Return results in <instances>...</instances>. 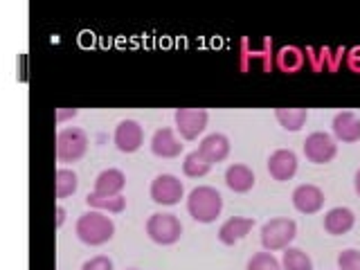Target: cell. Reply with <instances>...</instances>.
<instances>
[{
  "instance_id": "d6986e66",
  "label": "cell",
  "mask_w": 360,
  "mask_h": 270,
  "mask_svg": "<svg viewBox=\"0 0 360 270\" xmlns=\"http://www.w3.org/2000/svg\"><path fill=\"white\" fill-rule=\"evenodd\" d=\"M88 207H93L97 212H106V214H122L127 210V198L122 194L120 196H104V194H97V191H90L86 196Z\"/></svg>"
},
{
  "instance_id": "30bf717a",
  "label": "cell",
  "mask_w": 360,
  "mask_h": 270,
  "mask_svg": "<svg viewBox=\"0 0 360 270\" xmlns=\"http://www.w3.org/2000/svg\"><path fill=\"white\" fill-rule=\"evenodd\" d=\"M292 207L300 214H318L324 207V191L318 185L304 183L292 189Z\"/></svg>"
},
{
  "instance_id": "7c38bea8",
  "label": "cell",
  "mask_w": 360,
  "mask_h": 270,
  "mask_svg": "<svg viewBox=\"0 0 360 270\" xmlns=\"http://www.w3.org/2000/svg\"><path fill=\"white\" fill-rule=\"evenodd\" d=\"M183 149H185V144L180 142V138L176 135L174 129L162 127L151 135V153L158 158L172 160V158H178L180 153H183Z\"/></svg>"
},
{
  "instance_id": "7a4b0ae2",
  "label": "cell",
  "mask_w": 360,
  "mask_h": 270,
  "mask_svg": "<svg viewBox=\"0 0 360 270\" xmlns=\"http://www.w3.org/2000/svg\"><path fill=\"white\" fill-rule=\"evenodd\" d=\"M187 212L198 223H214L223 212V196L210 185L194 187L187 196Z\"/></svg>"
},
{
  "instance_id": "9a60e30c",
  "label": "cell",
  "mask_w": 360,
  "mask_h": 270,
  "mask_svg": "<svg viewBox=\"0 0 360 270\" xmlns=\"http://www.w3.org/2000/svg\"><path fill=\"white\" fill-rule=\"evenodd\" d=\"M252 228H255V219H250V217H232L219 228V241L225 243V245H234V243H239L241 239H245Z\"/></svg>"
},
{
  "instance_id": "cb8c5ba5",
  "label": "cell",
  "mask_w": 360,
  "mask_h": 270,
  "mask_svg": "<svg viewBox=\"0 0 360 270\" xmlns=\"http://www.w3.org/2000/svg\"><path fill=\"white\" fill-rule=\"evenodd\" d=\"M245 270H284L281 268V262L273 255V252H255L250 259H248Z\"/></svg>"
},
{
  "instance_id": "8fae6325",
  "label": "cell",
  "mask_w": 360,
  "mask_h": 270,
  "mask_svg": "<svg viewBox=\"0 0 360 270\" xmlns=\"http://www.w3.org/2000/svg\"><path fill=\"white\" fill-rule=\"evenodd\" d=\"M268 174L277 183H286L297 174V155L290 149H277L268 158Z\"/></svg>"
},
{
  "instance_id": "8992f818",
  "label": "cell",
  "mask_w": 360,
  "mask_h": 270,
  "mask_svg": "<svg viewBox=\"0 0 360 270\" xmlns=\"http://www.w3.org/2000/svg\"><path fill=\"white\" fill-rule=\"evenodd\" d=\"M149 196L155 205H176L185 196V185L174 174H160L151 180Z\"/></svg>"
},
{
  "instance_id": "277c9868",
  "label": "cell",
  "mask_w": 360,
  "mask_h": 270,
  "mask_svg": "<svg viewBox=\"0 0 360 270\" xmlns=\"http://www.w3.org/2000/svg\"><path fill=\"white\" fill-rule=\"evenodd\" d=\"M88 151V133L79 127H65L56 133V158L59 162H79Z\"/></svg>"
},
{
  "instance_id": "3957f363",
  "label": "cell",
  "mask_w": 360,
  "mask_h": 270,
  "mask_svg": "<svg viewBox=\"0 0 360 270\" xmlns=\"http://www.w3.org/2000/svg\"><path fill=\"white\" fill-rule=\"evenodd\" d=\"M295 236H297V223L288 217L270 219L262 225V245L268 252L286 250Z\"/></svg>"
},
{
  "instance_id": "44dd1931",
  "label": "cell",
  "mask_w": 360,
  "mask_h": 270,
  "mask_svg": "<svg viewBox=\"0 0 360 270\" xmlns=\"http://www.w3.org/2000/svg\"><path fill=\"white\" fill-rule=\"evenodd\" d=\"M281 268L284 270H313V259L302 248H286L281 255Z\"/></svg>"
},
{
  "instance_id": "4fadbf2b",
  "label": "cell",
  "mask_w": 360,
  "mask_h": 270,
  "mask_svg": "<svg viewBox=\"0 0 360 270\" xmlns=\"http://www.w3.org/2000/svg\"><path fill=\"white\" fill-rule=\"evenodd\" d=\"M331 129H333V138L345 142V144H354L360 140V117L352 110L335 112L333 122H331Z\"/></svg>"
},
{
  "instance_id": "9c48e42d",
  "label": "cell",
  "mask_w": 360,
  "mask_h": 270,
  "mask_svg": "<svg viewBox=\"0 0 360 270\" xmlns=\"http://www.w3.org/2000/svg\"><path fill=\"white\" fill-rule=\"evenodd\" d=\"M112 142H115L117 151L122 153H135L144 144V129L140 122L135 120H122L115 133H112Z\"/></svg>"
},
{
  "instance_id": "83f0119b",
  "label": "cell",
  "mask_w": 360,
  "mask_h": 270,
  "mask_svg": "<svg viewBox=\"0 0 360 270\" xmlns=\"http://www.w3.org/2000/svg\"><path fill=\"white\" fill-rule=\"evenodd\" d=\"M75 117L77 115V108H72V110H59V115H56V120H59V122H63L65 117Z\"/></svg>"
},
{
  "instance_id": "7402d4cb",
  "label": "cell",
  "mask_w": 360,
  "mask_h": 270,
  "mask_svg": "<svg viewBox=\"0 0 360 270\" xmlns=\"http://www.w3.org/2000/svg\"><path fill=\"white\" fill-rule=\"evenodd\" d=\"M56 198H68V196H72L77 187H79V176L72 172V169H56Z\"/></svg>"
},
{
  "instance_id": "5bb4252c",
  "label": "cell",
  "mask_w": 360,
  "mask_h": 270,
  "mask_svg": "<svg viewBox=\"0 0 360 270\" xmlns=\"http://www.w3.org/2000/svg\"><path fill=\"white\" fill-rule=\"evenodd\" d=\"M198 153L205 158L210 165H219L225 158L230 155V140L228 135L223 133H210L200 140L198 144Z\"/></svg>"
},
{
  "instance_id": "4316f807",
  "label": "cell",
  "mask_w": 360,
  "mask_h": 270,
  "mask_svg": "<svg viewBox=\"0 0 360 270\" xmlns=\"http://www.w3.org/2000/svg\"><path fill=\"white\" fill-rule=\"evenodd\" d=\"M63 223H65V210L59 205V207H56V228H61Z\"/></svg>"
},
{
  "instance_id": "603a6c76",
  "label": "cell",
  "mask_w": 360,
  "mask_h": 270,
  "mask_svg": "<svg viewBox=\"0 0 360 270\" xmlns=\"http://www.w3.org/2000/svg\"><path fill=\"white\" fill-rule=\"evenodd\" d=\"M210 169H212V165L198 153V149H196V151H191V153H187V155H185V160H183V174H185L187 178H202V176H207V174H210Z\"/></svg>"
},
{
  "instance_id": "52a82bcc",
  "label": "cell",
  "mask_w": 360,
  "mask_h": 270,
  "mask_svg": "<svg viewBox=\"0 0 360 270\" xmlns=\"http://www.w3.org/2000/svg\"><path fill=\"white\" fill-rule=\"evenodd\" d=\"M338 153L335 138L324 131H315L304 140V155L313 165H329Z\"/></svg>"
},
{
  "instance_id": "d4e9b609",
  "label": "cell",
  "mask_w": 360,
  "mask_h": 270,
  "mask_svg": "<svg viewBox=\"0 0 360 270\" xmlns=\"http://www.w3.org/2000/svg\"><path fill=\"white\" fill-rule=\"evenodd\" d=\"M338 268L340 270H360V250L356 248H347L338 255Z\"/></svg>"
},
{
  "instance_id": "6da1fadb",
  "label": "cell",
  "mask_w": 360,
  "mask_h": 270,
  "mask_svg": "<svg viewBox=\"0 0 360 270\" xmlns=\"http://www.w3.org/2000/svg\"><path fill=\"white\" fill-rule=\"evenodd\" d=\"M77 239L86 245H104L115 236V223L106 212L90 210L77 219Z\"/></svg>"
},
{
  "instance_id": "e0dca14e",
  "label": "cell",
  "mask_w": 360,
  "mask_h": 270,
  "mask_svg": "<svg viewBox=\"0 0 360 270\" xmlns=\"http://www.w3.org/2000/svg\"><path fill=\"white\" fill-rule=\"evenodd\" d=\"M124 187H127V176H124L122 169L112 167V169H104V172L97 174L93 191L104 194V196H120Z\"/></svg>"
},
{
  "instance_id": "ac0fdd59",
  "label": "cell",
  "mask_w": 360,
  "mask_h": 270,
  "mask_svg": "<svg viewBox=\"0 0 360 270\" xmlns=\"http://www.w3.org/2000/svg\"><path fill=\"white\" fill-rule=\"evenodd\" d=\"M225 185H228L236 194H245L255 187V172L248 165H230L225 169Z\"/></svg>"
},
{
  "instance_id": "5b68a950",
  "label": "cell",
  "mask_w": 360,
  "mask_h": 270,
  "mask_svg": "<svg viewBox=\"0 0 360 270\" xmlns=\"http://www.w3.org/2000/svg\"><path fill=\"white\" fill-rule=\"evenodd\" d=\"M146 234L158 245H174L183 234V223H180L176 214L155 212L146 221Z\"/></svg>"
},
{
  "instance_id": "f1b7e54d",
  "label": "cell",
  "mask_w": 360,
  "mask_h": 270,
  "mask_svg": "<svg viewBox=\"0 0 360 270\" xmlns=\"http://www.w3.org/2000/svg\"><path fill=\"white\" fill-rule=\"evenodd\" d=\"M354 189H356V194L360 196V169H358L356 176H354Z\"/></svg>"
},
{
  "instance_id": "ffe728a7",
  "label": "cell",
  "mask_w": 360,
  "mask_h": 270,
  "mask_svg": "<svg viewBox=\"0 0 360 270\" xmlns=\"http://www.w3.org/2000/svg\"><path fill=\"white\" fill-rule=\"evenodd\" d=\"M275 120L279 122L281 129H286L290 133H297L304 129V124H307L309 110L307 108H277Z\"/></svg>"
},
{
  "instance_id": "ba28073f",
  "label": "cell",
  "mask_w": 360,
  "mask_h": 270,
  "mask_svg": "<svg viewBox=\"0 0 360 270\" xmlns=\"http://www.w3.org/2000/svg\"><path fill=\"white\" fill-rule=\"evenodd\" d=\"M174 122H176V131L180 133V138L196 140L198 135L207 129L210 112L205 108H178Z\"/></svg>"
},
{
  "instance_id": "2e32d148",
  "label": "cell",
  "mask_w": 360,
  "mask_h": 270,
  "mask_svg": "<svg viewBox=\"0 0 360 270\" xmlns=\"http://www.w3.org/2000/svg\"><path fill=\"white\" fill-rule=\"evenodd\" d=\"M356 223V214L349 207H333L324 214V232L331 236H342L352 232Z\"/></svg>"
},
{
  "instance_id": "484cf974",
  "label": "cell",
  "mask_w": 360,
  "mask_h": 270,
  "mask_svg": "<svg viewBox=\"0 0 360 270\" xmlns=\"http://www.w3.org/2000/svg\"><path fill=\"white\" fill-rule=\"evenodd\" d=\"M82 270H115V266H112V262L108 257L97 255L93 259H88V262H84Z\"/></svg>"
},
{
  "instance_id": "f546056e",
  "label": "cell",
  "mask_w": 360,
  "mask_h": 270,
  "mask_svg": "<svg viewBox=\"0 0 360 270\" xmlns=\"http://www.w3.org/2000/svg\"><path fill=\"white\" fill-rule=\"evenodd\" d=\"M129 270H138V268H129Z\"/></svg>"
}]
</instances>
